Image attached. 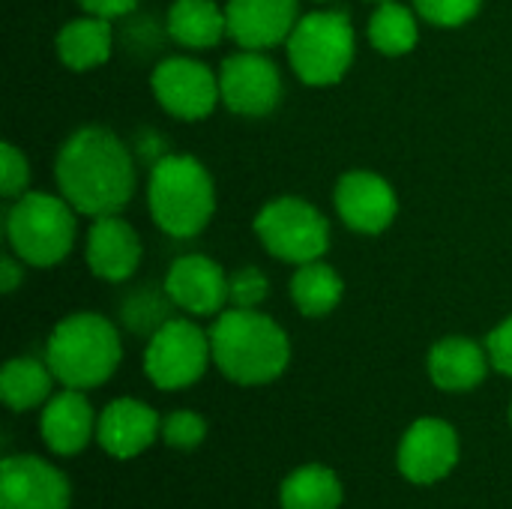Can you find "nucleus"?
Wrapping results in <instances>:
<instances>
[{
	"label": "nucleus",
	"mask_w": 512,
	"mask_h": 509,
	"mask_svg": "<svg viewBox=\"0 0 512 509\" xmlns=\"http://www.w3.org/2000/svg\"><path fill=\"white\" fill-rule=\"evenodd\" d=\"M342 294H345L342 276L330 264H324L321 258L318 261H309V264H300L297 273H294V279H291L294 306L306 318H324V315H330L342 303Z\"/></svg>",
	"instance_id": "obj_24"
},
{
	"label": "nucleus",
	"mask_w": 512,
	"mask_h": 509,
	"mask_svg": "<svg viewBox=\"0 0 512 509\" xmlns=\"http://www.w3.org/2000/svg\"><path fill=\"white\" fill-rule=\"evenodd\" d=\"M96 417L90 402L84 399V390H63L57 396H51L42 408V420H39V435L45 441V447L57 456H78L93 432H96Z\"/></svg>",
	"instance_id": "obj_18"
},
{
	"label": "nucleus",
	"mask_w": 512,
	"mask_h": 509,
	"mask_svg": "<svg viewBox=\"0 0 512 509\" xmlns=\"http://www.w3.org/2000/svg\"><path fill=\"white\" fill-rule=\"evenodd\" d=\"M288 60L303 84L330 87L342 81L354 63L351 18L342 9L303 15L288 36Z\"/></svg>",
	"instance_id": "obj_6"
},
{
	"label": "nucleus",
	"mask_w": 512,
	"mask_h": 509,
	"mask_svg": "<svg viewBox=\"0 0 512 509\" xmlns=\"http://www.w3.org/2000/svg\"><path fill=\"white\" fill-rule=\"evenodd\" d=\"M66 474L39 456H6L0 465V509H69Z\"/></svg>",
	"instance_id": "obj_12"
},
{
	"label": "nucleus",
	"mask_w": 512,
	"mask_h": 509,
	"mask_svg": "<svg viewBox=\"0 0 512 509\" xmlns=\"http://www.w3.org/2000/svg\"><path fill=\"white\" fill-rule=\"evenodd\" d=\"M207 438V420L195 411H174L162 420V441L180 453L198 450Z\"/></svg>",
	"instance_id": "obj_26"
},
{
	"label": "nucleus",
	"mask_w": 512,
	"mask_h": 509,
	"mask_svg": "<svg viewBox=\"0 0 512 509\" xmlns=\"http://www.w3.org/2000/svg\"><path fill=\"white\" fill-rule=\"evenodd\" d=\"M141 264V240L135 228L114 216H99L93 219L87 231V267L93 276L105 282H123L129 279Z\"/></svg>",
	"instance_id": "obj_17"
},
{
	"label": "nucleus",
	"mask_w": 512,
	"mask_h": 509,
	"mask_svg": "<svg viewBox=\"0 0 512 509\" xmlns=\"http://www.w3.org/2000/svg\"><path fill=\"white\" fill-rule=\"evenodd\" d=\"M21 279H24L21 264H18L15 258H3V261H0V288H3V294H12V291L18 288Z\"/></svg>",
	"instance_id": "obj_32"
},
{
	"label": "nucleus",
	"mask_w": 512,
	"mask_h": 509,
	"mask_svg": "<svg viewBox=\"0 0 512 509\" xmlns=\"http://www.w3.org/2000/svg\"><path fill=\"white\" fill-rule=\"evenodd\" d=\"M213 363L219 372L240 384L258 387L276 381L291 360L288 333L258 309H225L210 327Z\"/></svg>",
	"instance_id": "obj_2"
},
{
	"label": "nucleus",
	"mask_w": 512,
	"mask_h": 509,
	"mask_svg": "<svg viewBox=\"0 0 512 509\" xmlns=\"http://www.w3.org/2000/svg\"><path fill=\"white\" fill-rule=\"evenodd\" d=\"M369 39L387 57H402V54L414 51V45L420 39L414 12L396 0L378 3L375 15L369 18Z\"/></svg>",
	"instance_id": "obj_25"
},
{
	"label": "nucleus",
	"mask_w": 512,
	"mask_h": 509,
	"mask_svg": "<svg viewBox=\"0 0 512 509\" xmlns=\"http://www.w3.org/2000/svg\"><path fill=\"white\" fill-rule=\"evenodd\" d=\"M336 210L339 219L360 234H381L393 225L399 201L393 186L375 171H348L336 183Z\"/></svg>",
	"instance_id": "obj_13"
},
{
	"label": "nucleus",
	"mask_w": 512,
	"mask_h": 509,
	"mask_svg": "<svg viewBox=\"0 0 512 509\" xmlns=\"http://www.w3.org/2000/svg\"><path fill=\"white\" fill-rule=\"evenodd\" d=\"M60 195L84 216H114L135 192V162L126 144L105 126L72 132L54 162Z\"/></svg>",
	"instance_id": "obj_1"
},
{
	"label": "nucleus",
	"mask_w": 512,
	"mask_h": 509,
	"mask_svg": "<svg viewBox=\"0 0 512 509\" xmlns=\"http://www.w3.org/2000/svg\"><path fill=\"white\" fill-rule=\"evenodd\" d=\"M210 360V333L186 318H168L156 333H150L144 372L159 390H186L204 378Z\"/></svg>",
	"instance_id": "obj_8"
},
{
	"label": "nucleus",
	"mask_w": 512,
	"mask_h": 509,
	"mask_svg": "<svg viewBox=\"0 0 512 509\" xmlns=\"http://www.w3.org/2000/svg\"><path fill=\"white\" fill-rule=\"evenodd\" d=\"M111 45H114V30L108 18H99V15L66 21L57 33V54L63 66L75 72L102 66L111 57Z\"/></svg>",
	"instance_id": "obj_20"
},
{
	"label": "nucleus",
	"mask_w": 512,
	"mask_h": 509,
	"mask_svg": "<svg viewBox=\"0 0 512 509\" xmlns=\"http://www.w3.org/2000/svg\"><path fill=\"white\" fill-rule=\"evenodd\" d=\"M282 509H339L342 483L327 465H303L291 471L279 489Z\"/></svg>",
	"instance_id": "obj_23"
},
{
	"label": "nucleus",
	"mask_w": 512,
	"mask_h": 509,
	"mask_svg": "<svg viewBox=\"0 0 512 509\" xmlns=\"http://www.w3.org/2000/svg\"><path fill=\"white\" fill-rule=\"evenodd\" d=\"M54 381L57 378L48 363H39L33 357H15L0 372V396L12 411H30L51 399Z\"/></svg>",
	"instance_id": "obj_22"
},
{
	"label": "nucleus",
	"mask_w": 512,
	"mask_h": 509,
	"mask_svg": "<svg viewBox=\"0 0 512 509\" xmlns=\"http://www.w3.org/2000/svg\"><path fill=\"white\" fill-rule=\"evenodd\" d=\"M270 294V282L258 267H240L228 276V303L237 309H255Z\"/></svg>",
	"instance_id": "obj_27"
},
{
	"label": "nucleus",
	"mask_w": 512,
	"mask_h": 509,
	"mask_svg": "<svg viewBox=\"0 0 512 509\" xmlns=\"http://www.w3.org/2000/svg\"><path fill=\"white\" fill-rule=\"evenodd\" d=\"M78 3H81V9L87 15H99V18H108V21L126 15V12H132L138 6V0H78Z\"/></svg>",
	"instance_id": "obj_31"
},
{
	"label": "nucleus",
	"mask_w": 512,
	"mask_h": 509,
	"mask_svg": "<svg viewBox=\"0 0 512 509\" xmlns=\"http://www.w3.org/2000/svg\"><path fill=\"white\" fill-rule=\"evenodd\" d=\"M168 33L186 48H213L228 33V18L213 0H174L168 9Z\"/></svg>",
	"instance_id": "obj_21"
},
{
	"label": "nucleus",
	"mask_w": 512,
	"mask_h": 509,
	"mask_svg": "<svg viewBox=\"0 0 512 509\" xmlns=\"http://www.w3.org/2000/svg\"><path fill=\"white\" fill-rule=\"evenodd\" d=\"M30 183V165H27V156L15 147V144H3V153H0V192L6 201H15L24 195Z\"/></svg>",
	"instance_id": "obj_29"
},
{
	"label": "nucleus",
	"mask_w": 512,
	"mask_h": 509,
	"mask_svg": "<svg viewBox=\"0 0 512 509\" xmlns=\"http://www.w3.org/2000/svg\"><path fill=\"white\" fill-rule=\"evenodd\" d=\"M165 297L189 315H219L228 303V276L207 255H183L168 267Z\"/></svg>",
	"instance_id": "obj_14"
},
{
	"label": "nucleus",
	"mask_w": 512,
	"mask_h": 509,
	"mask_svg": "<svg viewBox=\"0 0 512 509\" xmlns=\"http://www.w3.org/2000/svg\"><path fill=\"white\" fill-rule=\"evenodd\" d=\"M162 435V420L138 399H114L96 423L99 447L114 459H135Z\"/></svg>",
	"instance_id": "obj_16"
},
{
	"label": "nucleus",
	"mask_w": 512,
	"mask_h": 509,
	"mask_svg": "<svg viewBox=\"0 0 512 509\" xmlns=\"http://www.w3.org/2000/svg\"><path fill=\"white\" fill-rule=\"evenodd\" d=\"M153 96L156 102L180 120H204L213 114L219 93V75L210 66L192 57H168L153 69Z\"/></svg>",
	"instance_id": "obj_9"
},
{
	"label": "nucleus",
	"mask_w": 512,
	"mask_h": 509,
	"mask_svg": "<svg viewBox=\"0 0 512 509\" xmlns=\"http://www.w3.org/2000/svg\"><path fill=\"white\" fill-rule=\"evenodd\" d=\"M510 420H512V411H510Z\"/></svg>",
	"instance_id": "obj_34"
},
{
	"label": "nucleus",
	"mask_w": 512,
	"mask_h": 509,
	"mask_svg": "<svg viewBox=\"0 0 512 509\" xmlns=\"http://www.w3.org/2000/svg\"><path fill=\"white\" fill-rule=\"evenodd\" d=\"M375 3H387V0H375Z\"/></svg>",
	"instance_id": "obj_33"
},
{
	"label": "nucleus",
	"mask_w": 512,
	"mask_h": 509,
	"mask_svg": "<svg viewBox=\"0 0 512 509\" xmlns=\"http://www.w3.org/2000/svg\"><path fill=\"white\" fill-rule=\"evenodd\" d=\"M399 474L414 486H432L459 465V435L441 417H420L399 444Z\"/></svg>",
	"instance_id": "obj_11"
},
{
	"label": "nucleus",
	"mask_w": 512,
	"mask_h": 509,
	"mask_svg": "<svg viewBox=\"0 0 512 509\" xmlns=\"http://www.w3.org/2000/svg\"><path fill=\"white\" fill-rule=\"evenodd\" d=\"M6 237L21 264L54 267L75 243V207L63 195L24 192L6 213Z\"/></svg>",
	"instance_id": "obj_5"
},
{
	"label": "nucleus",
	"mask_w": 512,
	"mask_h": 509,
	"mask_svg": "<svg viewBox=\"0 0 512 509\" xmlns=\"http://www.w3.org/2000/svg\"><path fill=\"white\" fill-rule=\"evenodd\" d=\"M486 351H489V360L498 372L510 375L512 378V315L507 321H501L489 339H486Z\"/></svg>",
	"instance_id": "obj_30"
},
{
	"label": "nucleus",
	"mask_w": 512,
	"mask_h": 509,
	"mask_svg": "<svg viewBox=\"0 0 512 509\" xmlns=\"http://www.w3.org/2000/svg\"><path fill=\"white\" fill-rule=\"evenodd\" d=\"M414 6L435 27H462L480 12L483 0H414Z\"/></svg>",
	"instance_id": "obj_28"
},
{
	"label": "nucleus",
	"mask_w": 512,
	"mask_h": 509,
	"mask_svg": "<svg viewBox=\"0 0 512 509\" xmlns=\"http://www.w3.org/2000/svg\"><path fill=\"white\" fill-rule=\"evenodd\" d=\"M489 351L468 336H447L429 351V378L444 393H468L489 375Z\"/></svg>",
	"instance_id": "obj_19"
},
{
	"label": "nucleus",
	"mask_w": 512,
	"mask_h": 509,
	"mask_svg": "<svg viewBox=\"0 0 512 509\" xmlns=\"http://www.w3.org/2000/svg\"><path fill=\"white\" fill-rule=\"evenodd\" d=\"M123 345L117 327L96 312L66 315L48 336L45 363L69 390L102 387L120 366Z\"/></svg>",
	"instance_id": "obj_3"
},
{
	"label": "nucleus",
	"mask_w": 512,
	"mask_h": 509,
	"mask_svg": "<svg viewBox=\"0 0 512 509\" xmlns=\"http://www.w3.org/2000/svg\"><path fill=\"white\" fill-rule=\"evenodd\" d=\"M147 204L168 237L201 234L216 210L210 171L195 156H162L147 180Z\"/></svg>",
	"instance_id": "obj_4"
},
{
	"label": "nucleus",
	"mask_w": 512,
	"mask_h": 509,
	"mask_svg": "<svg viewBox=\"0 0 512 509\" xmlns=\"http://www.w3.org/2000/svg\"><path fill=\"white\" fill-rule=\"evenodd\" d=\"M219 93L222 102L243 117H264L282 99V75L279 66L261 51H237L225 57L219 69Z\"/></svg>",
	"instance_id": "obj_10"
},
{
	"label": "nucleus",
	"mask_w": 512,
	"mask_h": 509,
	"mask_svg": "<svg viewBox=\"0 0 512 509\" xmlns=\"http://www.w3.org/2000/svg\"><path fill=\"white\" fill-rule=\"evenodd\" d=\"M297 0H228V36L246 51H264L288 42L297 27Z\"/></svg>",
	"instance_id": "obj_15"
},
{
	"label": "nucleus",
	"mask_w": 512,
	"mask_h": 509,
	"mask_svg": "<svg viewBox=\"0 0 512 509\" xmlns=\"http://www.w3.org/2000/svg\"><path fill=\"white\" fill-rule=\"evenodd\" d=\"M255 234L273 258L297 267L318 261L330 246V222L324 213L294 195L264 204L255 216Z\"/></svg>",
	"instance_id": "obj_7"
}]
</instances>
